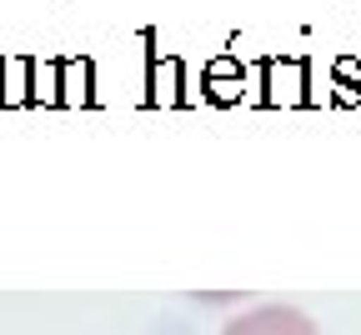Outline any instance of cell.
Here are the masks:
<instances>
[{
  "mask_svg": "<svg viewBox=\"0 0 361 335\" xmlns=\"http://www.w3.org/2000/svg\"><path fill=\"white\" fill-rule=\"evenodd\" d=\"M221 335H322V330L296 305H256V310L236 315Z\"/></svg>",
  "mask_w": 361,
  "mask_h": 335,
  "instance_id": "1",
  "label": "cell"
}]
</instances>
